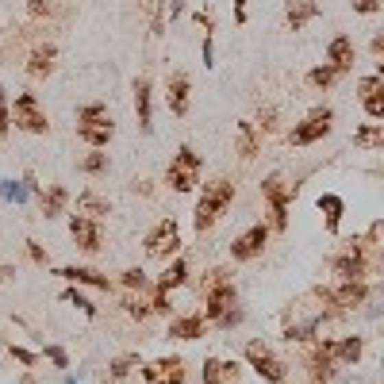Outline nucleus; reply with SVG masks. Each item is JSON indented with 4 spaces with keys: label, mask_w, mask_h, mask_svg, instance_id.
I'll return each mask as SVG.
<instances>
[{
    "label": "nucleus",
    "mask_w": 384,
    "mask_h": 384,
    "mask_svg": "<svg viewBox=\"0 0 384 384\" xmlns=\"http://www.w3.org/2000/svg\"><path fill=\"white\" fill-rule=\"evenodd\" d=\"M112 134H115V123H112V115H108L104 104H85L81 112H77V139L88 146H108L112 143Z\"/></svg>",
    "instance_id": "obj_2"
},
{
    "label": "nucleus",
    "mask_w": 384,
    "mask_h": 384,
    "mask_svg": "<svg viewBox=\"0 0 384 384\" xmlns=\"http://www.w3.org/2000/svg\"><path fill=\"white\" fill-rule=\"evenodd\" d=\"M326 62H331L338 73H346V69L354 66V43H350L346 35L331 38V47H326Z\"/></svg>",
    "instance_id": "obj_18"
},
{
    "label": "nucleus",
    "mask_w": 384,
    "mask_h": 384,
    "mask_svg": "<svg viewBox=\"0 0 384 384\" xmlns=\"http://www.w3.org/2000/svg\"><path fill=\"white\" fill-rule=\"evenodd\" d=\"M331 365H335V357H331V338H323V342L311 350V357H307V373H311V381L326 384V381H331V373H335Z\"/></svg>",
    "instance_id": "obj_12"
},
{
    "label": "nucleus",
    "mask_w": 384,
    "mask_h": 384,
    "mask_svg": "<svg viewBox=\"0 0 384 384\" xmlns=\"http://www.w3.org/2000/svg\"><path fill=\"white\" fill-rule=\"evenodd\" d=\"M196 23H200L204 31H211V16H208V12H200V16H196Z\"/></svg>",
    "instance_id": "obj_52"
},
{
    "label": "nucleus",
    "mask_w": 384,
    "mask_h": 384,
    "mask_svg": "<svg viewBox=\"0 0 384 384\" xmlns=\"http://www.w3.org/2000/svg\"><path fill=\"white\" fill-rule=\"evenodd\" d=\"M204 66H215V50H211V38H204Z\"/></svg>",
    "instance_id": "obj_47"
},
{
    "label": "nucleus",
    "mask_w": 384,
    "mask_h": 384,
    "mask_svg": "<svg viewBox=\"0 0 384 384\" xmlns=\"http://www.w3.org/2000/svg\"><path fill=\"white\" fill-rule=\"evenodd\" d=\"M43 354H47L50 361L58 365V369H69V357H66V350H62V346H47V350H43Z\"/></svg>",
    "instance_id": "obj_39"
},
{
    "label": "nucleus",
    "mask_w": 384,
    "mask_h": 384,
    "mask_svg": "<svg viewBox=\"0 0 384 384\" xmlns=\"http://www.w3.org/2000/svg\"><path fill=\"white\" fill-rule=\"evenodd\" d=\"M8 96H4V85H0V139H4V134H8Z\"/></svg>",
    "instance_id": "obj_40"
},
{
    "label": "nucleus",
    "mask_w": 384,
    "mask_h": 384,
    "mask_svg": "<svg viewBox=\"0 0 384 384\" xmlns=\"http://www.w3.org/2000/svg\"><path fill=\"white\" fill-rule=\"evenodd\" d=\"M361 108H365V115H369V119H384V93L381 88H373V93H365L361 96Z\"/></svg>",
    "instance_id": "obj_28"
},
{
    "label": "nucleus",
    "mask_w": 384,
    "mask_h": 384,
    "mask_svg": "<svg viewBox=\"0 0 384 384\" xmlns=\"http://www.w3.org/2000/svg\"><path fill=\"white\" fill-rule=\"evenodd\" d=\"M365 354V342L357 335H346V338H331V357L342 365H357Z\"/></svg>",
    "instance_id": "obj_14"
},
{
    "label": "nucleus",
    "mask_w": 384,
    "mask_h": 384,
    "mask_svg": "<svg viewBox=\"0 0 384 384\" xmlns=\"http://www.w3.org/2000/svg\"><path fill=\"white\" fill-rule=\"evenodd\" d=\"M66 384H81V381H77V376H69V381H66Z\"/></svg>",
    "instance_id": "obj_56"
},
{
    "label": "nucleus",
    "mask_w": 384,
    "mask_h": 384,
    "mask_svg": "<svg viewBox=\"0 0 384 384\" xmlns=\"http://www.w3.org/2000/svg\"><path fill=\"white\" fill-rule=\"evenodd\" d=\"M19 384H35V376H31V373H23V376H19Z\"/></svg>",
    "instance_id": "obj_54"
},
{
    "label": "nucleus",
    "mask_w": 384,
    "mask_h": 384,
    "mask_svg": "<svg viewBox=\"0 0 384 384\" xmlns=\"http://www.w3.org/2000/svg\"><path fill=\"white\" fill-rule=\"evenodd\" d=\"M200 376H204V384H223V361L219 357H208Z\"/></svg>",
    "instance_id": "obj_32"
},
{
    "label": "nucleus",
    "mask_w": 384,
    "mask_h": 384,
    "mask_svg": "<svg viewBox=\"0 0 384 384\" xmlns=\"http://www.w3.org/2000/svg\"><path fill=\"white\" fill-rule=\"evenodd\" d=\"M200 154L192 150V146H181L177 150V158L169 162V173H165V181H169L173 192H192L196 189V181H200Z\"/></svg>",
    "instance_id": "obj_4"
},
{
    "label": "nucleus",
    "mask_w": 384,
    "mask_h": 384,
    "mask_svg": "<svg viewBox=\"0 0 384 384\" xmlns=\"http://www.w3.org/2000/svg\"><path fill=\"white\" fill-rule=\"evenodd\" d=\"M204 335H208V319L204 315H184L169 323V338H177V342H196Z\"/></svg>",
    "instance_id": "obj_13"
},
{
    "label": "nucleus",
    "mask_w": 384,
    "mask_h": 384,
    "mask_svg": "<svg viewBox=\"0 0 384 384\" xmlns=\"http://www.w3.org/2000/svg\"><path fill=\"white\" fill-rule=\"evenodd\" d=\"M181 12H184V0H169V19L181 16Z\"/></svg>",
    "instance_id": "obj_50"
},
{
    "label": "nucleus",
    "mask_w": 384,
    "mask_h": 384,
    "mask_svg": "<svg viewBox=\"0 0 384 384\" xmlns=\"http://www.w3.org/2000/svg\"><path fill=\"white\" fill-rule=\"evenodd\" d=\"M246 361L254 365V373H258L261 381L285 384V361L269 354V346L261 342V338H250V342H246Z\"/></svg>",
    "instance_id": "obj_8"
},
{
    "label": "nucleus",
    "mask_w": 384,
    "mask_h": 384,
    "mask_svg": "<svg viewBox=\"0 0 384 384\" xmlns=\"http://www.w3.org/2000/svg\"><path fill=\"white\" fill-rule=\"evenodd\" d=\"M81 169L85 173H104L108 169V154H88L85 162H81Z\"/></svg>",
    "instance_id": "obj_38"
},
{
    "label": "nucleus",
    "mask_w": 384,
    "mask_h": 384,
    "mask_svg": "<svg viewBox=\"0 0 384 384\" xmlns=\"http://www.w3.org/2000/svg\"><path fill=\"white\" fill-rule=\"evenodd\" d=\"M66 204H69V192L62 189V184H50L47 196H43V215H47V219H58V215L66 211Z\"/></svg>",
    "instance_id": "obj_24"
},
{
    "label": "nucleus",
    "mask_w": 384,
    "mask_h": 384,
    "mask_svg": "<svg viewBox=\"0 0 384 384\" xmlns=\"http://www.w3.org/2000/svg\"><path fill=\"white\" fill-rule=\"evenodd\" d=\"M184 280H189V265H184V261L177 258L173 265H165V269H162V277H158V285H154V288H165V292H173V288H181Z\"/></svg>",
    "instance_id": "obj_25"
},
{
    "label": "nucleus",
    "mask_w": 384,
    "mask_h": 384,
    "mask_svg": "<svg viewBox=\"0 0 384 384\" xmlns=\"http://www.w3.org/2000/svg\"><path fill=\"white\" fill-rule=\"evenodd\" d=\"M27 12L35 19H43V16H54L58 12V0H27Z\"/></svg>",
    "instance_id": "obj_34"
},
{
    "label": "nucleus",
    "mask_w": 384,
    "mask_h": 384,
    "mask_svg": "<svg viewBox=\"0 0 384 384\" xmlns=\"http://www.w3.org/2000/svg\"><path fill=\"white\" fill-rule=\"evenodd\" d=\"M254 154H258V131H254V123H239V158L250 162Z\"/></svg>",
    "instance_id": "obj_26"
},
{
    "label": "nucleus",
    "mask_w": 384,
    "mask_h": 384,
    "mask_svg": "<svg viewBox=\"0 0 384 384\" xmlns=\"http://www.w3.org/2000/svg\"><path fill=\"white\" fill-rule=\"evenodd\" d=\"M12 357H16L19 365H27V369L35 365V354H31V350H23V346H12Z\"/></svg>",
    "instance_id": "obj_43"
},
{
    "label": "nucleus",
    "mask_w": 384,
    "mask_h": 384,
    "mask_svg": "<svg viewBox=\"0 0 384 384\" xmlns=\"http://www.w3.org/2000/svg\"><path fill=\"white\" fill-rule=\"evenodd\" d=\"M134 365H139V357H115V361H112V376H115V381H123Z\"/></svg>",
    "instance_id": "obj_36"
},
{
    "label": "nucleus",
    "mask_w": 384,
    "mask_h": 384,
    "mask_svg": "<svg viewBox=\"0 0 384 384\" xmlns=\"http://www.w3.org/2000/svg\"><path fill=\"white\" fill-rule=\"evenodd\" d=\"M335 77H338L335 66H319V69H311V73H307V85H311V88H331V81H335Z\"/></svg>",
    "instance_id": "obj_30"
},
{
    "label": "nucleus",
    "mask_w": 384,
    "mask_h": 384,
    "mask_svg": "<svg viewBox=\"0 0 384 384\" xmlns=\"http://www.w3.org/2000/svg\"><path fill=\"white\" fill-rule=\"evenodd\" d=\"M108 211H112V204H108L104 196H96L93 189H85L81 196H77V215H85V219H96V223H100Z\"/></svg>",
    "instance_id": "obj_19"
},
{
    "label": "nucleus",
    "mask_w": 384,
    "mask_h": 384,
    "mask_svg": "<svg viewBox=\"0 0 384 384\" xmlns=\"http://www.w3.org/2000/svg\"><path fill=\"white\" fill-rule=\"evenodd\" d=\"M315 208L326 215V230H331V235H338V223H342V211H346L342 196H335V192H323V196L315 200Z\"/></svg>",
    "instance_id": "obj_21"
},
{
    "label": "nucleus",
    "mask_w": 384,
    "mask_h": 384,
    "mask_svg": "<svg viewBox=\"0 0 384 384\" xmlns=\"http://www.w3.org/2000/svg\"><path fill=\"white\" fill-rule=\"evenodd\" d=\"M31 192L23 189V181H0V200H8V204H23Z\"/></svg>",
    "instance_id": "obj_29"
},
{
    "label": "nucleus",
    "mask_w": 384,
    "mask_h": 384,
    "mask_svg": "<svg viewBox=\"0 0 384 384\" xmlns=\"http://www.w3.org/2000/svg\"><path fill=\"white\" fill-rule=\"evenodd\" d=\"M265 242H269V227H265V223H254L250 230H242L239 239L230 242V258H235V261L258 258L261 250H265Z\"/></svg>",
    "instance_id": "obj_9"
},
{
    "label": "nucleus",
    "mask_w": 384,
    "mask_h": 384,
    "mask_svg": "<svg viewBox=\"0 0 384 384\" xmlns=\"http://www.w3.org/2000/svg\"><path fill=\"white\" fill-rule=\"evenodd\" d=\"M296 192H300V184H285L280 173H269L265 181H261V196L269 200V223H273V230L288 227V200Z\"/></svg>",
    "instance_id": "obj_3"
},
{
    "label": "nucleus",
    "mask_w": 384,
    "mask_h": 384,
    "mask_svg": "<svg viewBox=\"0 0 384 384\" xmlns=\"http://www.w3.org/2000/svg\"><path fill=\"white\" fill-rule=\"evenodd\" d=\"M8 119H16L19 131H27V134H47L50 123H47V112L38 108L35 93H19L16 96V108L8 112Z\"/></svg>",
    "instance_id": "obj_6"
},
{
    "label": "nucleus",
    "mask_w": 384,
    "mask_h": 384,
    "mask_svg": "<svg viewBox=\"0 0 384 384\" xmlns=\"http://www.w3.org/2000/svg\"><path fill=\"white\" fill-rule=\"evenodd\" d=\"M27 254H31V261H38V265L47 261V250L38 246V242H27Z\"/></svg>",
    "instance_id": "obj_44"
},
{
    "label": "nucleus",
    "mask_w": 384,
    "mask_h": 384,
    "mask_svg": "<svg viewBox=\"0 0 384 384\" xmlns=\"http://www.w3.org/2000/svg\"><path fill=\"white\" fill-rule=\"evenodd\" d=\"M134 115H139V131L150 134L154 123H150V81L146 77L134 81Z\"/></svg>",
    "instance_id": "obj_16"
},
{
    "label": "nucleus",
    "mask_w": 384,
    "mask_h": 384,
    "mask_svg": "<svg viewBox=\"0 0 384 384\" xmlns=\"http://www.w3.org/2000/svg\"><path fill=\"white\" fill-rule=\"evenodd\" d=\"M373 54H376V58L384 54V35H373Z\"/></svg>",
    "instance_id": "obj_51"
},
{
    "label": "nucleus",
    "mask_w": 384,
    "mask_h": 384,
    "mask_svg": "<svg viewBox=\"0 0 384 384\" xmlns=\"http://www.w3.org/2000/svg\"><path fill=\"white\" fill-rule=\"evenodd\" d=\"M261 127H265V131H273V127H277V112H273V108H265V112H261Z\"/></svg>",
    "instance_id": "obj_46"
},
{
    "label": "nucleus",
    "mask_w": 384,
    "mask_h": 384,
    "mask_svg": "<svg viewBox=\"0 0 384 384\" xmlns=\"http://www.w3.org/2000/svg\"><path fill=\"white\" fill-rule=\"evenodd\" d=\"M23 189H27V192H38V181H35V173H23Z\"/></svg>",
    "instance_id": "obj_48"
},
{
    "label": "nucleus",
    "mask_w": 384,
    "mask_h": 384,
    "mask_svg": "<svg viewBox=\"0 0 384 384\" xmlns=\"http://www.w3.org/2000/svg\"><path fill=\"white\" fill-rule=\"evenodd\" d=\"M165 104H169L173 115H184V112H189V77H184V73H173V77H169Z\"/></svg>",
    "instance_id": "obj_17"
},
{
    "label": "nucleus",
    "mask_w": 384,
    "mask_h": 384,
    "mask_svg": "<svg viewBox=\"0 0 384 384\" xmlns=\"http://www.w3.org/2000/svg\"><path fill=\"white\" fill-rule=\"evenodd\" d=\"M177 250H181V227H177V219H162L146 235V258L169 261Z\"/></svg>",
    "instance_id": "obj_5"
},
{
    "label": "nucleus",
    "mask_w": 384,
    "mask_h": 384,
    "mask_svg": "<svg viewBox=\"0 0 384 384\" xmlns=\"http://www.w3.org/2000/svg\"><path fill=\"white\" fill-rule=\"evenodd\" d=\"M66 300H69V304H73V307H81V315H88V319L96 315V307L88 304V300L81 296V292H77V288H69V292H66Z\"/></svg>",
    "instance_id": "obj_37"
},
{
    "label": "nucleus",
    "mask_w": 384,
    "mask_h": 384,
    "mask_svg": "<svg viewBox=\"0 0 384 384\" xmlns=\"http://www.w3.org/2000/svg\"><path fill=\"white\" fill-rule=\"evenodd\" d=\"M285 16H288V27L300 31L307 19H315V16H319V4H315V0H288Z\"/></svg>",
    "instance_id": "obj_23"
},
{
    "label": "nucleus",
    "mask_w": 384,
    "mask_h": 384,
    "mask_svg": "<svg viewBox=\"0 0 384 384\" xmlns=\"http://www.w3.org/2000/svg\"><path fill=\"white\" fill-rule=\"evenodd\" d=\"M230 200H235V184H230L227 177H215V181L204 184L200 200H196V211H192L196 230H211V227H215V219L230 208Z\"/></svg>",
    "instance_id": "obj_1"
},
{
    "label": "nucleus",
    "mask_w": 384,
    "mask_h": 384,
    "mask_svg": "<svg viewBox=\"0 0 384 384\" xmlns=\"http://www.w3.org/2000/svg\"><path fill=\"white\" fill-rule=\"evenodd\" d=\"M235 19H239V23L246 19V0H235Z\"/></svg>",
    "instance_id": "obj_49"
},
{
    "label": "nucleus",
    "mask_w": 384,
    "mask_h": 384,
    "mask_svg": "<svg viewBox=\"0 0 384 384\" xmlns=\"http://www.w3.org/2000/svg\"><path fill=\"white\" fill-rule=\"evenodd\" d=\"M12 277H16V269H12V265H0V280H12Z\"/></svg>",
    "instance_id": "obj_53"
},
{
    "label": "nucleus",
    "mask_w": 384,
    "mask_h": 384,
    "mask_svg": "<svg viewBox=\"0 0 384 384\" xmlns=\"http://www.w3.org/2000/svg\"><path fill=\"white\" fill-rule=\"evenodd\" d=\"M169 307H173L169 292H165V288H154V300H150V311H154V315H169Z\"/></svg>",
    "instance_id": "obj_33"
},
{
    "label": "nucleus",
    "mask_w": 384,
    "mask_h": 384,
    "mask_svg": "<svg viewBox=\"0 0 384 384\" xmlns=\"http://www.w3.org/2000/svg\"><path fill=\"white\" fill-rule=\"evenodd\" d=\"M354 12H361V16H376V12H381V0H354Z\"/></svg>",
    "instance_id": "obj_41"
},
{
    "label": "nucleus",
    "mask_w": 384,
    "mask_h": 384,
    "mask_svg": "<svg viewBox=\"0 0 384 384\" xmlns=\"http://www.w3.org/2000/svg\"><path fill=\"white\" fill-rule=\"evenodd\" d=\"M123 288H131V292H146V288H150V277H146L143 269H127V273H123Z\"/></svg>",
    "instance_id": "obj_31"
},
{
    "label": "nucleus",
    "mask_w": 384,
    "mask_h": 384,
    "mask_svg": "<svg viewBox=\"0 0 384 384\" xmlns=\"http://www.w3.org/2000/svg\"><path fill=\"white\" fill-rule=\"evenodd\" d=\"M373 88H384V81H381V73H373V77H365L361 85H357V96H365V93H373Z\"/></svg>",
    "instance_id": "obj_42"
},
{
    "label": "nucleus",
    "mask_w": 384,
    "mask_h": 384,
    "mask_svg": "<svg viewBox=\"0 0 384 384\" xmlns=\"http://www.w3.org/2000/svg\"><path fill=\"white\" fill-rule=\"evenodd\" d=\"M58 277L73 280V285H93V288H100V292H108V288H112V280H108L104 273L85 269V265H66V269H58Z\"/></svg>",
    "instance_id": "obj_15"
},
{
    "label": "nucleus",
    "mask_w": 384,
    "mask_h": 384,
    "mask_svg": "<svg viewBox=\"0 0 384 384\" xmlns=\"http://www.w3.org/2000/svg\"><path fill=\"white\" fill-rule=\"evenodd\" d=\"M69 239L85 250V254H96V250L104 246V230H100V223H96V219L73 215V219H69Z\"/></svg>",
    "instance_id": "obj_10"
},
{
    "label": "nucleus",
    "mask_w": 384,
    "mask_h": 384,
    "mask_svg": "<svg viewBox=\"0 0 384 384\" xmlns=\"http://www.w3.org/2000/svg\"><path fill=\"white\" fill-rule=\"evenodd\" d=\"M331 119H335V112H331V108H311V112L304 115V123L292 127L288 143H292V146H311V143H319L323 134H331Z\"/></svg>",
    "instance_id": "obj_7"
},
{
    "label": "nucleus",
    "mask_w": 384,
    "mask_h": 384,
    "mask_svg": "<svg viewBox=\"0 0 384 384\" xmlns=\"http://www.w3.org/2000/svg\"><path fill=\"white\" fill-rule=\"evenodd\" d=\"M219 323H223V326H239V323H242V311H235V307H230L227 315H219Z\"/></svg>",
    "instance_id": "obj_45"
},
{
    "label": "nucleus",
    "mask_w": 384,
    "mask_h": 384,
    "mask_svg": "<svg viewBox=\"0 0 384 384\" xmlns=\"http://www.w3.org/2000/svg\"><path fill=\"white\" fill-rule=\"evenodd\" d=\"M54 43H43V47H35L31 50V58H27V73L31 77H47L50 69H54Z\"/></svg>",
    "instance_id": "obj_22"
},
{
    "label": "nucleus",
    "mask_w": 384,
    "mask_h": 384,
    "mask_svg": "<svg viewBox=\"0 0 384 384\" xmlns=\"http://www.w3.org/2000/svg\"><path fill=\"white\" fill-rule=\"evenodd\" d=\"M326 292H331L335 307H342V311H354V307H361L365 300H369V280H338V285L326 288Z\"/></svg>",
    "instance_id": "obj_11"
},
{
    "label": "nucleus",
    "mask_w": 384,
    "mask_h": 384,
    "mask_svg": "<svg viewBox=\"0 0 384 384\" xmlns=\"http://www.w3.org/2000/svg\"><path fill=\"white\" fill-rule=\"evenodd\" d=\"M123 307H127V315H131V319H146V315H150V304H143L139 296H127Z\"/></svg>",
    "instance_id": "obj_35"
},
{
    "label": "nucleus",
    "mask_w": 384,
    "mask_h": 384,
    "mask_svg": "<svg viewBox=\"0 0 384 384\" xmlns=\"http://www.w3.org/2000/svg\"><path fill=\"white\" fill-rule=\"evenodd\" d=\"M154 384H184V361L181 357H162V361H154Z\"/></svg>",
    "instance_id": "obj_20"
},
{
    "label": "nucleus",
    "mask_w": 384,
    "mask_h": 384,
    "mask_svg": "<svg viewBox=\"0 0 384 384\" xmlns=\"http://www.w3.org/2000/svg\"><path fill=\"white\" fill-rule=\"evenodd\" d=\"M139 4H143V8H154V0H139Z\"/></svg>",
    "instance_id": "obj_55"
},
{
    "label": "nucleus",
    "mask_w": 384,
    "mask_h": 384,
    "mask_svg": "<svg viewBox=\"0 0 384 384\" xmlns=\"http://www.w3.org/2000/svg\"><path fill=\"white\" fill-rule=\"evenodd\" d=\"M354 146H365V150H376V146H384V127L381 123L361 127V131L354 134Z\"/></svg>",
    "instance_id": "obj_27"
}]
</instances>
